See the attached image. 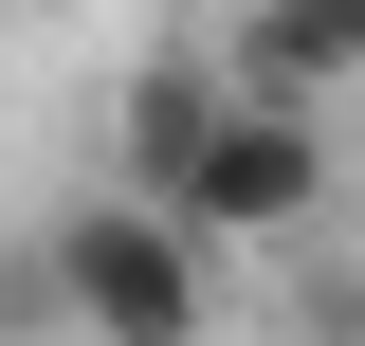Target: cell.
Listing matches in <instances>:
<instances>
[{"instance_id":"6da1fadb","label":"cell","mask_w":365,"mask_h":346,"mask_svg":"<svg viewBox=\"0 0 365 346\" xmlns=\"http://www.w3.org/2000/svg\"><path fill=\"white\" fill-rule=\"evenodd\" d=\"M110 182L128 201H165L182 237H311L329 219V182H347V146H329V110H292V91H237L220 55L182 37V55H146L128 91H110Z\"/></svg>"},{"instance_id":"7a4b0ae2","label":"cell","mask_w":365,"mask_h":346,"mask_svg":"<svg viewBox=\"0 0 365 346\" xmlns=\"http://www.w3.org/2000/svg\"><path fill=\"white\" fill-rule=\"evenodd\" d=\"M37 273H55V346H201L220 328V237H182L165 201L91 182V201L37 219Z\"/></svg>"},{"instance_id":"3957f363","label":"cell","mask_w":365,"mask_h":346,"mask_svg":"<svg viewBox=\"0 0 365 346\" xmlns=\"http://www.w3.org/2000/svg\"><path fill=\"white\" fill-rule=\"evenodd\" d=\"M201 55H220L237 91H292V110H347V91H365V0H237V19H220Z\"/></svg>"},{"instance_id":"277c9868","label":"cell","mask_w":365,"mask_h":346,"mask_svg":"<svg viewBox=\"0 0 365 346\" xmlns=\"http://www.w3.org/2000/svg\"><path fill=\"white\" fill-rule=\"evenodd\" d=\"M0 346H55V273H37V219L0 237Z\"/></svg>"}]
</instances>
